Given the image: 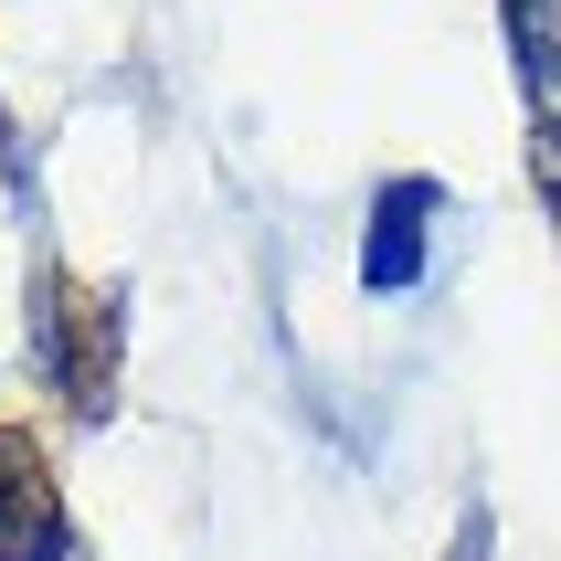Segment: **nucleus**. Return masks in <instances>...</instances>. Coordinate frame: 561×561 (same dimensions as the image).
Listing matches in <instances>:
<instances>
[{
    "label": "nucleus",
    "mask_w": 561,
    "mask_h": 561,
    "mask_svg": "<svg viewBox=\"0 0 561 561\" xmlns=\"http://www.w3.org/2000/svg\"><path fill=\"white\" fill-rule=\"evenodd\" d=\"M43 530H64V519H54V499H43L32 435H0V551H11V540H43Z\"/></svg>",
    "instance_id": "f03ea898"
},
{
    "label": "nucleus",
    "mask_w": 561,
    "mask_h": 561,
    "mask_svg": "<svg viewBox=\"0 0 561 561\" xmlns=\"http://www.w3.org/2000/svg\"><path fill=\"white\" fill-rule=\"evenodd\" d=\"M435 213H445V181H392L371 202V233H360V286H371V297H413V286H424Z\"/></svg>",
    "instance_id": "f257e3e1"
},
{
    "label": "nucleus",
    "mask_w": 561,
    "mask_h": 561,
    "mask_svg": "<svg viewBox=\"0 0 561 561\" xmlns=\"http://www.w3.org/2000/svg\"><path fill=\"white\" fill-rule=\"evenodd\" d=\"M508 32H519V75H530V106L561 95V32H551V0H508Z\"/></svg>",
    "instance_id": "7ed1b4c3"
}]
</instances>
